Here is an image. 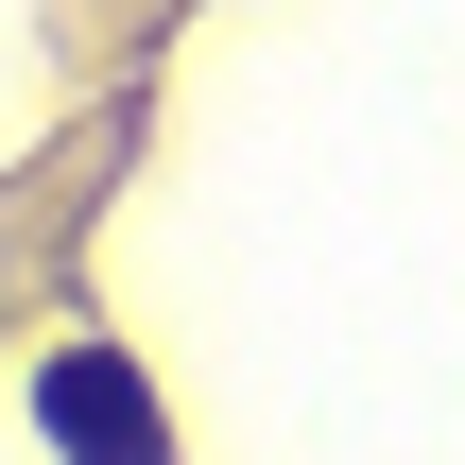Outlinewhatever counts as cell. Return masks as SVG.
Here are the masks:
<instances>
[{
    "label": "cell",
    "mask_w": 465,
    "mask_h": 465,
    "mask_svg": "<svg viewBox=\"0 0 465 465\" xmlns=\"http://www.w3.org/2000/svg\"><path fill=\"white\" fill-rule=\"evenodd\" d=\"M35 431L69 465H173V414H155V380H138L121 345H69V362L35 380Z\"/></svg>",
    "instance_id": "obj_1"
}]
</instances>
